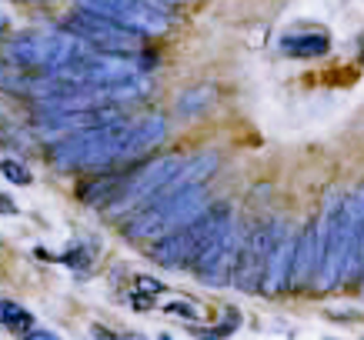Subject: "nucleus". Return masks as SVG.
Listing matches in <instances>:
<instances>
[{
  "instance_id": "nucleus-1",
  "label": "nucleus",
  "mask_w": 364,
  "mask_h": 340,
  "mask_svg": "<svg viewBox=\"0 0 364 340\" xmlns=\"http://www.w3.org/2000/svg\"><path fill=\"white\" fill-rule=\"evenodd\" d=\"M231 224H234L231 204H224V200L221 204H208L194 220L154 237V247L147 253L157 263H164V267H194L214 243L221 241Z\"/></svg>"
},
{
  "instance_id": "nucleus-2",
  "label": "nucleus",
  "mask_w": 364,
  "mask_h": 340,
  "mask_svg": "<svg viewBox=\"0 0 364 340\" xmlns=\"http://www.w3.org/2000/svg\"><path fill=\"white\" fill-rule=\"evenodd\" d=\"M204 207H208L204 184L157 190V197L151 204H144L141 210H134V217L124 224V237H131V241H154L161 234L194 220Z\"/></svg>"
},
{
  "instance_id": "nucleus-3",
  "label": "nucleus",
  "mask_w": 364,
  "mask_h": 340,
  "mask_svg": "<svg viewBox=\"0 0 364 340\" xmlns=\"http://www.w3.org/2000/svg\"><path fill=\"white\" fill-rule=\"evenodd\" d=\"M90 47L74 37L70 31L64 33H17L4 44V60L31 70V74H54L57 67L77 60L87 54Z\"/></svg>"
},
{
  "instance_id": "nucleus-4",
  "label": "nucleus",
  "mask_w": 364,
  "mask_h": 340,
  "mask_svg": "<svg viewBox=\"0 0 364 340\" xmlns=\"http://www.w3.org/2000/svg\"><path fill=\"white\" fill-rule=\"evenodd\" d=\"M348 257H351V241H348V220H344V197L331 194L318 224V274L314 277L321 290H331L348 277Z\"/></svg>"
},
{
  "instance_id": "nucleus-5",
  "label": "nucleus",
  "mask_w": 364,
  "mask_h": 340,
  "mask_svg": "<svg viewBox=\"0 0 364 340\" xmlns=\"http://www.w3.org/2000/svg\"><path fill=\"white\" fill-rule=\"evenodd\" d=\"M184 157L177 154H167V157H154V160H147L141 167H124L121 174V184L114 190V197L104 204V214H134V210H141L144 204H151L157 197V190L177 174V167H181Z\"/></svg>"
},
{
  "instance_id": "nucleus-6",
  "label": "nucleus",
  "mask_w": 364,
  "mask_h": 340,
  "mask_svg": "<svg viewBox=\"0 0 364 340\" xmlns=\"http://www.w3.org/2000/svg\"><path fill=\"white\" fill-rule=\"evenodd\" d=\"M80 7L104 13L141 37H161L171 31V13L154 0H80Z\"/></svg>"
},
{
  "instance_id": "nucleus-7",
  "label": "nucleus",
  "mask_w": 364,
  "mask_h": 340,
  "mask_svg": "<svg viewBox=\"0 0 364 340\" xmlns=\"http://www.w3.org/2000/svg\"><path fill=\"white\" fill-rule=\"evenodd\" d=\"M64 27L74 37H80L87 47H94V50H121V54L141 50V33L127 31L121 23H114L111 17H104L97 11H87V7H77L64 21Z\"/></svg>"
},
{
  "instance_id": "nucleus-8",
  "label": "nucleus",
  "mask_w": 364,
  "mask_h": 340,
  "mask_svg": "<svg viewBox=\"0 0 364 340\" xmlns=\"http://www.w3.org/2000/svg\"><path fill=\"white\" fill-rule=\"evenodd\" d=\"M291 261H294V234L287 231L284 220H271V243L264 257V274H261V290L264 294H281L291 284Z\"/></svg>"
},
{
  "instance_id": "nucleus-9",
  "label": "nucleus",
  "mask_w": 364,
  "mask_h": 340,
  "mask_svg": "<svg viewBox=\"0 0 364 340\" xmlns=\"http://www.w3.org/2000/svg\"><path fill=\"white\" fill-rule=\"evenodd\" d=\"M267 243H271V224L254 227L237 247V261H234V284L241 290H261V274H264V257Z\"/></svg>"
},
{
  "instance_id": "nucleus-10",
  "label": "nucleus",
  "mask_w": 364,
  "mask_h": 340,
  "mask_svg": "<svg viewBox=\"0 0 364 340\" xmlns=\"http://www.w3.org/2000/svg\"><path fill=\"white\" fill-rule=\"evenodd\" d=\"M237 247H241V237H237V227H228L224 237L214 247H210L198 263H194V270H198V280L208 287H228L234 277V261H237Z\"/></svg>"
},
{
  "instance_id": "nucleus-11",
  "label": "nucleus",
  "mask_w": 364,
  "mask_h": 340,
  "mask_svg": "<svg viewBox=\"0 0 364 340\" xmlns=\"http://www.w3.org/2000/svg\"><path fill=\"white\" fill-rule=\"evenodd\" d=\"M167 141V121L161 114H147L141 121H131L124 127V143H121V164H137L154 150L157 143Z\"/></svg>"
},
{
  "instance_id": "nucleus-12",
  "label": "nucleus",
  "mask_w": 364,
  "mask_h": 340,
  "mask_svg": "<svg viewBox=\"0 0 364 340\" xmlns=\"http://www.w3.org/2000/svg\"><path fill=\"white\" fill-rule=\"evenodd\" d=\"M314 274H318V224L308 220L294 237V261H291V284L287 287H308Z\"/></svg>"
},
{
  "instance_id": "nucleus-13",
  "label": "nucleus",
  "mask_w": 364,
  "mask_h": 340,
  "mask_svg": "<svg viewBox=\"0 0 364 340\" xmlns=\"http://www.w3.org/2000/svg\"><path fill=\"white\" fill-rule=\"evenodd\" d=\"M328 33L324 31H291L281 37V50L294 60H311V57H324L328 54Z\"/></svg>"
},
{
  "instance_id": "nucleus-14",
  "label": "nucleus",
  "mask_w": 364,
  "mask_h": 340,
  "mask_svg": "<svg viewBox=\"0 0 364 340\" xmlns=\"http://www.w3.org/2000/svg\"><path fill=\"white\" fill-rule=\"evenodd\" d=\"M124 174V170H121ZM121 174H107V170H100V177H94V180H84L80 184V200L84 204H90V207H104L107 200L114 197V190H117V184H121Z\"/></svg>"
},
{
  "instance_id": "nucleus-15",
  "label": "nucleus",
  "mask_w": 364,
  "mask_h": 340,
  "mask_svg": "<svg viewBox=\"0 0 364 340\" xmlns=\"http://www.w3.org/2000/svg\"><path fill=\"white\" fill-rule=\"evenodd\" d=\"M218 100V87L210 84H198V87H188L181 97H177V110L184 117H198V114H208V107Z\"/></svg>"
},
{
  "instance_id": "nucleus-16",
  "label": "nucleus",
  "mask_w": 364,
  "mask_h": 340,
  "mask_svg": "<svg viewBox=\"0 0 364 340\" xmlns=\"http://www.w3.org/2000/svg\"><path fill=\"white\" fill-rule=\"evenodd\" d=\"M37 77H41V74H31V70H23V67H17L0 57V87L4 90H14V94H27V97H31Z\"/></svg>"
},
{
  "instance_id": "nucleus-17",
  "label": "nucleus",
  "mask_w": 364,
  "mask_h": 340,
  "mask_svg": "<svg viewBox=\"0 0 364 340\" xmlns=\"http://www.w3.org/2000/svg\"><path fill=\"white\" fill-rule=\"evenodd\" d=\"M0 324H7L11 330L23 334V330L33 327V317L21 307V304H14V300H0Z\"/></svg>"
},
{
  "instance_id": "nucleus-18",
  "label": "nucleus",
  "mask_w": 364,
  "mask_h": 340,
  "mask_svg": "<svg viewBox=\"0 0 364 340\" xmlns=\"http://www.w3.org/2000/svg\"><path fill=\"white\" fill-rule=\"evenodd\" d=\"M0 143H4V147H14L17 154H27V150H31V137L14 121H4V117H0Z\"/></svg>"
},
{
  "instance_id": "nucleus-19",
  "label": "nucleus",
  "mask_w": 364,
  "mask_h": 340,
  "mask_svg": "<svg viewBox=\"0 0 364 340\" xmlns=\"http://www.w3.org/2000/svg\"><path fill=\"white\" fill-rule=\"evenodd\" d=\"M90 261H94V247L90 243H70V251L64 253V263L74 267V270H87Z\"/></svg>"
},
{
  "instance_id": "nucleus-20",
  "label": "nucleus",
  "mask_w": 364,
  "mask_h": 340,
  "mask_svg": "<svg viewBox=\"0 0 364 340\" xmlns=\"http://www.w3.org/2000/svg\"><path fill=\"white\" fill-rule=\"evenodd\" d=\"M0 174L7 177L11 184H31V170H27L21 160H11V157H7V160H0Z\"/></svg>"
},
{
  "instance_id": "nucleus-21",
  "label": "nucleus",
  "mask_w": 364,
  "mask_h": 340,
  "mask_svg": "<svg viewBox=\"0 0 364 340\" xmlns=\"http://www.w3.org/2000/svg\"><path fill=\"white\" fill-rule=\"evenodd\" d=\"M167 314H174V317H184V320H198L200 317V307L198 304H191L188 297H181V300H171V304H164Z\"/></svg>"
},
{
  "instance_id": "nucleus-22",
  "label": "nucleus",
  "mask_w": 364,
  "mask_h": 340,
  "mask_svg": "<svg viewBox=\"0 0 364 340\" xmlns=\"http://www.w3.org/2000/svg\"><path fill=\"white\" fill-rule=\"evenodd\" d=\"M237 324H241V314H237L234 307H228V310H224V320H221V324H218L214 330H208V334H210V337H224V334L237 330Z\"/></svg>"
},
{
  "instance_id": "nucleus-23",
  "label": "nucleus",
  "mask_w": 364,
  "mask_h": 340,
  "mask_svg": "<svg viewBox=\"0 0 364 340\" xmlns=\"http://www.w3.org/2000/svg\"><path fill=\"white\" fill-rule=\"evenodd\" d=\"M134 290H137V294H161V290H164V284H161V280H151V277H134Z\"/></svg>"
},
{
  "instance_id": "nucleus-24",
  "label": "nucleus",
  "mask_w": 364,
  "mask_h": 340,
  "mask_svg": "<svg viewBox=\"0 0 364 340\" xmlns=\"http://www.w3.org/2000/svg\"><path fill=\"white\" fill-rule=\"evenodd\" d=\"M23 337H33V340H54L50 330H23Z\"/></svg>"
}]
</instances>
